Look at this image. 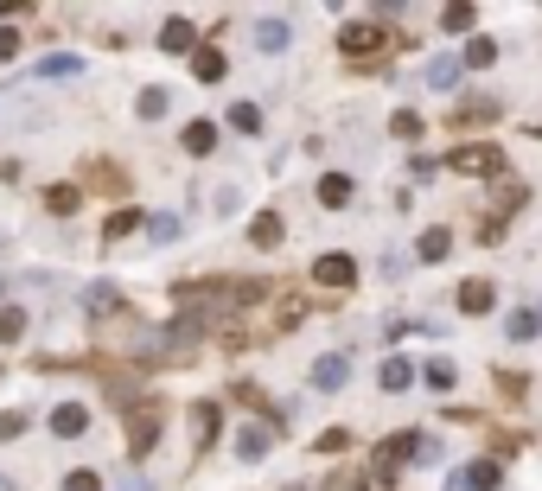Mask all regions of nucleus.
Returning <instances> with one entry per match:
<instances>
[{
    "label": "nucleus",
    "instance_id": "31",
    "mask_svg": "<svg viewBox=\"0 0 542 491\" xmlns=\"http://www.w3.org/2000/svg\"><path fill=\"white\" fill-rule=\"evenodd\" d=\"M504 332H511V338H536V332H542V313H511Z\"/></svg>",
    "mask_w": 542,
    "mask_h": 491
},
{
    "label": "nucleus",
    "instance_id": "23",
    "mask_svg": "<svg viewBox=\"0 0 542 491\" xmlns=\"http://www.w3.org/2000/svg\"><path fill=\"white\" fill-rule=\"evenodd\" d=\"M249 237H255L262 249H275V243H281V218H275V210H262V218L249 224Z\"/></svg>",
    "mask_w": 542,
    "mask_h": 491
},
{
    "label": "nucleus",
    "instance_id": "14",
    "mask_svg": "<svg viewBox=\"0 0 542 491\" xmlns=\"http://www.w3.org/2000/svg\"><path fill=\"white\" fill-rule=\"evenodd\" d=\"M422 77H428L434 90H453V84H459V58H453V51H440V58H428V70H422Z\"/></svg>",
    "mask_w": 542,
    "mask_h": 491
},
{
    "label": "nucleus",
    "instance_id": "34",
    "mask_svg": "<svg viewBox=\"0 0 542 491\" xmlns=\"http://www.w3.org/2000/svg\"><path fill=\"white\" fill-rule=\"evenodd\" d=\"M134 109H141V121H160V115H166V90H147Z\"/></svg>",
    "mask_w": 542,
    "mask_h": 491
},
{
    "label": "nucleus",
    "instance_id": "20",
    "mask_svg": "<svg viewBox=\"0 0 542 491\" xmlns=\"http://www.w3.org/2000/svg\"><path fill=\"white\" fill-rule=\"evenodd\" d=\"M459 478H466V491H498V478H504V472H498V460H479V466L459 472Z\"/></svg>",
    "mask_w": 542,
    "mask_h": 491
},
{
    "label": "nucleus",
    "instance_id": "22",
    "mask_svg": "<svg viewBox=\"0 0 542 491\" xmlns=\"http://www.w3.org/2000/svg\"><path fill=\"white\" fill-rule=\"evenodd\" d=\"M236 460H268V428H243L236 434Z\"/></svg>",
    "mask_w": 542,
    "mask_h": 491
},
{
    "label": "nucleus",
    "instance_id": "28",
    "mask_svg": "<svg viewBox=\"0 0 542 491\" xmlns=\"http://www.w3.org/2000/svg\"><path fill=\"white\" fill-rule=\"evenodd\" d=\"M345 447H351V434H345V428H325V434L313 441V453H325V460H332V453H345Z\"/></svg>",
    "mask_w": 542,
    "mask_h": 491
},
{
    "label": "nucleus",
    "instance_id": "4",
    "mask_svg": "<svg viewBox=\"0 0 542 491\" xmlns=\"http://www.w3.org/2000/svg\"><path fill=\"white\" fill-rule=\"evenodd\" d=\"M338 45H345V58H351V64H370V58H383V51H389V32H383L377 20H358V26H345V39H338Z\"/></svg>",
    "mask_w": 542,
    "mask_h": 491
},
{
    "label": "nucleus",
    "instance_id": "36",
    "mask_svg": "<svg viewBox=\"0 0 542 491\" xmlns=\"http://www.w3.org/2000/svg\"><path fill=\"white\" fill-rule=\"evenodd\" d=\"M358 491H395V478L383 466H370V472H358Z\"/></svg>",
    "mask_w": 542,
    "mask_h": 491
},
{
    "label": "nucleus",
    "instance_id": "1",
    "mask_svg": "<svg viewBox=\"0 0 542 491\" xmlns=\"http://www.w3.org/2000/svg\"><path fill=\"white\" fill-rule=\"evenodd\" d=\"M447 166H453L459 179H498V173H504V147L472 140V147H453V154H447Z\"/></svg>",
    "mask_w": 542,
    "mask_h": 491
},
{
    "label": "nucleus",
    "instance_id": "18",
    "mask_svg": "<svg viewBox=\"0 0 542 491\" xmlns=\"http://www.w3.org/2000/svg\"><path fill=\"white\" fill-rule=\"evenodd\" d=\"M191 45H198V39H191V26H185V20H166V26H160V51H173V58H185Z\"/></svg>",
    "mask_w": 542,
    "mask_h": 491
},
{
    "label": "nucleus",
    "instance_id": "29",
    "mask_svg": "<svg viewBox=\"0 0 542 491\" xmlns=\"http://www.w3.org/2000/svg\"><path fill=\"white\" fill-rule=\"evenodd\" d=\"M147 237H154V243H173V237H179V218H173V210H160V218H147Z\"/></svg>",
    "mask_w": 542,
    "mask_h": 491
},
{
    "label": "nucleus",
    "instance_id": "39",
    "mask_svg": "<svg viewBox=\"0 0 542 491\" xmlns=\"http://www.w3.org/2000/svg\"><path fill=\"white\" fill-rule=\"evenodd\" d=\"M109 491H154V485H147L141 472H128V478H121V485H109Z\"/></svg>",
    "mask_w": 542,
    "mask_h": 491
},
{
    "label": "nucleus",
    "instance_id": "3",
    "mask_svg": "<svg viewBox=\"0 0 542 491\" xmlns=\"http://www.w3.org/2000/svg\"><path fill=\"white\" fill-rule=\"evenodd\" d=\"M402 460H440V447H434L428 434H389V441L377 447V466H383V472H395Z\"/></svg>",
    "mask_w": 542,
    "mask_h": 491
},
{
    "label": "nucleus",
    "instance_id": "24",
    "mask_svg": "<svg viewBox=\"0 0 542 491\" xmlns=\"http://www.w3.org/2000/svg\"><path fill=\"white\" fill-rule=\"evenodd\" d=\"M26 338V313L20 307H0V344H20Z\"/></svg>",
    "mask_w": 542,
    "mask_h": 491
},
{
    "label": "nucleus",
    "instance_id": "41",
    "mask_svg": "<svg viewBox=\"0 0 542 491\" xmlns=\"http://www.w3.org/2000/svg\"><path fill=\"white\" fill-rule=\"evenodd\" d=\"M0 491H13V478H0Z\"/></svg>",
    "mask_w": 542,
    "mask_h": 491
},
{
    "label": "nucleus",
    "instance_id": "37",
    "mask_svg": "<svg viewBox=\"0 0 542 491\" xmlns=\"http://www.w3.org/2000/svg\"><path fill=\"white\" fill-rule=\"evenodd\" d=\"M428 389H440V396L453 389V364H447V358H440V364H428Z\"/></svg>",
    "mask_w": 542,
    "mask_h": 491
},
{
    "label": "nucleus",
    "instance_id": "13",
    "mask_svg": "<svg viewBox=\"0 0 542 491\" xmlns=\"http://www.w3.org/2000/svg\"><path fill=\"white\" fill-rule=\"evenodd\" d=\"M255 51H288V20H255Z\"/></svg>",
    "mask_w": 542,
    "mask_h": 491
},
{
    "label": "nucleus",
    "instance_id": "27",
    "mask_svg": "<svg viewBox=\"0 0 542 491\" xmlns=\"http://www.w3.org/2000/svg\"><path fill=\"white\" fill-rule=\"evenodd\" d=\"M466 64H472V70L498 64V39H472V45H466Z\"/></svg>",
    "mask_w": 542,
    "mask_h": 491
},
{
    "label": "nucleus",
    "instance_id": "35",
    "mask_svg": "<svg viewBox=\"0 0 542 491\" xmlns=\"http://www.w3.org/2000/svg\"><path fill=\"white\" fill-rule=\"evenodd\" d=\"M84 300H90V313H115V300H121V294H115V288H109V281H102V288H90Z\"/></svg>",
    "mask_w": 542,
    "mask_h": 491
},
{
    "label": "nucleus",
    "instance_id": "11",
    "mask_svg": "<svg viewBox=\"0 0 542 491\" xmlns=\"http://www.w3.org/2000/svg\"><path fill=\"white\" fill-rule=\"evenodd\" d=\"M453 300H459V313H492V300H498V294H492V281H459V294H453Z\"/></svg>",
    "mask_w": 542,
    "mask_h": 491
},
{
    "label": "nucleus",
    "instance_id": "25",
    "mask_svg": "<svg viewBox=\"0 0 542 491\" xmlns=\"http://www.w3.org/2000/svg\"><path fill=\"white\" fill-rule=\"evenodd\" d=\"M389 134H395V140H422V115H415V109H395V115H389Z\"/></svg>",
    "mask_w": 542,
    "mask_h": 491
},
{
    "label": "nucleus",
    "instance_id": "6",
    "mask_svg": "<svg viewBox=\"0 0 542 491\" xmlns=\"http://www.w3.org/2000/svg\"><path fill=\"white\" fill-rule=\"evenodd\" d=\"M84 428H90V408H84V402H58V408H51V434H58V441H77Z\"/></svg>",
    "mask_w": 542,
    "mask_h": 491
},
{
    "label": "nucleus",
    "instance_id": "19",
    "mask_svg": "<svg viewBox=\"0 0 542 491\" xmlns=\"http://www.w3.org/2000/svg\"><path fill=\"white\" fill-rule=\"evenodd\" d=\"M447 249H453V230H440V224H434V230H422V243H415V255H422V262H447Z\"/></svg>",
    "mask_w": 542,
    "mask_h": 491
},
{
    "label": "nucleus",
    "instance_id": "16",
    "mask_svg": "<svg viewBox=\"0 0 542 491\" xmlns=\"http://www.w3.org/2000/svg\"><path fill=\"white\" fill-rule=\"evenodd\" d=\"M377 383H383L389 396H395V389H409V383H415V364H409V358H383V370H377Z\"/></svg>",
    "mask_w": 542,
    "mask_h": 491
},
{
    "label": "nucleus",
    "instance_id": "10",
    "mask_svg": "<svg viewBox=\"0 0 542 491\" xmlns=\"http://www.w3.org/2000/svg\"><path fill=\"white\" fill-rule=\"evenodd\" d=\"M179 147H185V154H198V160H205V154L218 147V121H185V134H179Z\"/></svg>",
    "mask_w": 542,
    "mask_h": 491
},
{
    "label": "nucleus",
    "instance_id": "12",
    "mask_svg": "<svg viewBox=\"0 0 542 491\" xmlns=\"http://www.w3.org/2000/svg\"><path fill=\"white\" fill-rule=\"evenodd\" d=\"M141 224H147V218H141V210H134V204H121V210H115V218L102 224V243H121V237H134V230H141Z\"/></svg>",
    "mask_w": 542,
    "mask_h": 491
},
{
    "label": "nucleus",
    "instance_id": "38",
    "mask_svg": "<svg viewBox=\"0 0 542 491\" xmlns=\"http://www.w3.org/2000/svg\"><path fill=\"white\" fill-rule=\"evenodd\" d=\"M13 434H26V415H20V408L0 415V441H13Z\"/></svg>",
    "mask_w": 542,
    "mask_h": 491
},
{
    "label": "nucleus",
    "instance_id": "21",
    "mask_svg": "<svg viewBox=\"0 0 542 491\" xmlns=\"http://www.w3.org/2000/svg\"><path fill=\"white\" fill-rule=\"evenodd\" d=\"M45 204H51V218H71V210L84 204V192H77V185H51V192H45Z\"/></svg>",
    "mask_w": 542,
    "mask_h": 491
},
{
    "label": "nucleus",
    "instance_id": "40",
    "mask_svg": "<svg viewBox=\"0 0 542 491\" xmlns=\"http://www.w3.org/2000/svg\"><path fill=\"white\" fill-rule=\"evenodd\" d=\"M13 51H20V39H13V32H0V64H7Z\"/></svg>",
    "mask_w": 542,
    "mask_h": 491
},
{
    "label": "nucleus",
    "instance_id": "32",
    "mask_svg": "<svg viewBox=\"0 0 542 491\" xmlns=\"http://www.w3.org/2000/svg\"><path fill=\"white\" fill-rule=\"evenodd\" d=\"M498 115V103L485 96V103H466V109H453V121H492Z\"/></svg>",
    "mask_w": 542,
    "mask_h": 491
},
{
    "label": "nucleus",
    "instance_id": "8",
    "mask_svg": "<svg viewBox=\"0 0 542 491\" xmlns=\"http://www.w3.org/2000/svg\"><path fill=\"white\" fill-rule=\"evenodd\" d=\"M39 77L45 84H71V77H84V58L77 51H51V58H39Z\"/></svg>",
    "mask_w": 542,
    "mask_h": 491
},
{
    "label": "nucleus",
    "instance_id": "17",
    "mask_svg": "<svg viewBox=\"0 0 542 491\" xmlns=\"http://www.w3.org/2000/svg\"><path fill=\"white\" fill-rule=\"evenodd\" d=\"M224 70H230V64H224V51H211V45H205V51H191V77H198V84H218Z\"/></svg>",
    "mask_w": 542,
    "mask_h": 491
},
{
    "label": "nucleus",
    "instance_id": "26",
    "mask_svg": "<svg viewBox=\"0 0 542 491\" xmlns=\"http://www.w3.org/2000/svg\"><path fill=\"white\" fill-rule=\"evenodd\" d=\"M230 128H236V134H262V109H255V103H236V109H230Z\"/></svg>",
    "mask_w": 542,
    "mask_h": 491
},
{
    "label": "nucleus",
    "instance_id": "7",
    "mask_svg": "<svg viewBox=\"0 0 542 491\" xmlns=\"http://www.w3.org/2000/svg\"><path fill=\"white\" fill-rule=\"evenodd\" d=\"M345 377H351V358H345V351H325V358L313 364V389H345Z\"/></svg>",
    "mask_w": 542,
    "mask_h": 491
},
{
    "label": "nucleus",
    "instance_id": "30",
    "mask_svg": "<svg viewBox=\"0 0 542 491\" xmlns=\"http://www.w3.org/2000/svg\"><path fill=\"white\" fill-rule=\"evenodd\" d=\"M64 491H109V485H102V472H90V466H77L71 478H64Z\"/></svg>",
    "mask_w": 542,
    "mask_h": 491
},
{
    "label": "nucleus",
    "instance_id": "2",
    "mask_svg": "<svg viewBox=\"0 0 542 491\" xmlns=\"http://www.w3.org/2000/svg\"><path fill=\"white\" fill-rule=\"evenodd\" d=\"M160 428H166L160 402H128V453H147L160 441Z\"/></svg>",
    "mask_w": 542,
    "mask_h": 491
},
{
    "label": "nucleus",
    "instance_id": "15",
    "mask_svg": "<svg viewBox=\"0 0 542 491\" xmlns=\"http://www.w3.org/2000/svg\"><path fill=\"white\" fill-rule=\"evenodd\" d=\"M351 192H358V185H351L345 173H325V179H319V204H332V210H345Z\"/></svg>",
    "mask_w": 542,
    "mask_h": 491
},
{
    "label": "nucleus",
    "instance_id": "33",
    "mask_svg": "<svg viewBox=\"0 0 542 491\" xmlns=\"http://www.w3.org/2000/svg\"><path fill=\"white\" fill-rule=\"evenodd\" d=\"M472 20H479V13H472V7H466V0H459V7H447V13H440V26H447V32H466Z\"/></svg>",
    "mask_w": 542,
    "mask_h": 491
},
{
    "label": "nucleus",
    "instance_id": "9",
    "mask_svg": "<svg viewBox=\"0 0 542 491\" xmlns=\"http://www.w3.org/2000/svg\"><path fill=\"white\" fill-rule=\"evenodd\" d=\"M218 428H224V408H218V402H191V434H198V447H211Z\"/></svg>",
    "mask_w": 542,
    "mask_h": 491
},
{
    "label": "nucleus",
    "instance_id": "5",
    "mask_svg": "<svg viewBox=\"0 0 542 491\" xmlns=\"http://www.w3.org/2000/svg\"><path fill=\"white\" fill-rule=\"evenodd\" d=\"M313 281H319V288H351V281H358V262H351V255H319V262H313Z\"/></svg>",
    "mask_w": 542,
    "mask_h": 491
}]
</instances>
